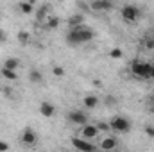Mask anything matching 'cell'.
Listing matches in <instances>:
<instances>
[{"mask_svg":"<svg viewBox=\"0 0 154 152\" xmlns=\"http://www.w3.org/2000/svg\"><path fill=\"white\" fill-rule=\"evenodd\" d=\"M149 81H154V65H152V68H151V79Z\"/></svg>","mask_w":154,"mask_h":152,"instance_id":"cell-29","label":"cell"},{"mask_svg":"<svg viewBox=\"0 0 154 152\" xmlns=\"http://www.w3.org/2000/svg\"><path fill=\"white\" fill-rule=\"evenodd\" d=\"M82 22H84L82 14H74V16L68 18V25H70V29H72V27H77V25H81Z\"/></svg>","mask_w":154,"mask_h":152,"instance_id":"cell-16","label":"cell"},{"mask_svg":"<svg viewBox=\"0 0 154 152\" xmlns=\"http://www.w3.org/2000/svg\"><path fill=\"white\" fill-rule=\"evenodd\" d=\"M39 113L43 114L45 118H52L54 114H56V108H54V104H50V102H41L39 104Z\"/></svg>","mask_w":154,"mask_h":152,"instance_id":"cell-11","label":"cell"},{"mask_svg":"<svg viewBox=\"0 0 154 152\" xmlns=\"http://www.w3.org/2000/svg\"><path fill=\"white\" fill-rule=\"evenodd\" d=\"M4 66H5V68H11V70H18V68L22 66V61H20L18 57H7V59L4 61Z\"/></svg>","mask_w":154,"mask_h":152,"instance_id":"cell-13","label":"cell"},{"mask_svg":"<svg viewBox=\"0 0 154 152\" xmlns=\"http://www.w3.org/2000/svg\"><path fill=\"white\" fill-rule=\"evenodd\" d=\"M18 9H20L23 14H32V13H34V4H31L29 0H27V2H20V4H18Z\"/></svg>","mask_w":154,"mask_h":152,"instance_id":"cell-15","label":"cell"},{"mask_svg":"<svg viewBox=\"0 0 154 152\" xmlns=\"http://www.w3.org/2000/svg\"><path fill=\"white\" fill-rule=\"evenodd\" d=\"M82 106H84V109H95V108L99 106L97 95H86V97L82 99Z\"/></svg>","mask_w":154,"mask_h":152,"instance_id":"cell-12","label":"cell"},{"mask_svg":"<svg viewBox=\"0 0 154 152\" xmlns=\"http://www.w3.org/2000/svg\"><path fill=\"white\" fill-rule=\"evenodd\" d=\"M29 2H31V4H34V2H36V0H29Z\"/></svg>","mask_w":154,"mask_h":152,"instance_id":"cell-30","label":"cell"},{"mask_svg":"<svg viewBox=\"0 0 154 152\" xmlns=\"http://www.w3.org/2000/svg\"><path fill=\"white\" fill-rule=\"evenodd\" d=\"M20 140H22V143H23V145L32 147V145H36V141H38V134H36V131H34V129L27 127V129H23V132H22Z\"/></svg>","mask_w":154,"mask_h":152,"instance_id":"cell-8","label":"cell"},{"mask_svg":"<svg viewBox=\"0 0 154 152\" xmlns=\"http://www.w3.org/2000/svg\"><path fill=\"white\" fill-rule=\"evenodd\" d=\"M113 5H115V2H111V0H93L91 2V9L97 13H108L113 9Z\"/></svg>","mask_w":154,"mask_h":152,"instance_id":"cell-9","label":"cell"},{"mask_svg":"<svg viewBox=\"0 0 154 152\" xmlns=\"http://www.w3.org/2000/svg\"><path fill=\"white\" fill-rule=\"evenodd\" d=\"M151 68H152L151 63H142V61H134L131 65V72L140 79H151Z\"/></svg>","mask_w":154,"mask_h":152,"instance_id":"cell-4","label":"cell"},{"mask_svg":"<svg viewBox=\"0 0 154 152\" xmlns=\"http://www.w3.org/2000/svg\"><path fill=\"white\" fill-rule=\"evenodd\" d=\"M70 143H72V147H74V149H77V150H82V152H93V150H97V149H99V147H97V145H93V143H91V141H88V140H86V138H82V136H81V138H72V140H70Z\"/></svg>","mask_w":154,"mask_h":152,"instance_id":"cell-6","label":"cell"},{"mask_svg":"<svg viewBox=\"0 0 154 152\" xmlns=\"http://www.w3.org/2000/svg\"><path fill=\"white\" fill-rule=\"evenodd\" d=\"M143 131H145V134H147L149 138H154V127H152V125H145V127H143Z\"/></svg>","mask_w":154,"mask_h":152,"instance_id":"cell-23","label":"cell"},{"mask_svg":"<svg viewBox=\"0 0 154 152\" xmlns=\"http://www.w3.org/2000/svg\"><path fill=\"white\" fill-rule=\"evenodd\" d=\"M116 147H118V140H116L115 136H106V138H102V141H100V145H99V149H102V150H115Z\"/></svg>","mask_w":154,"mask_h":152,"instance_id":"cell-10","label":"cell"},{"mask_svg":"<svg viewBox=\"0 0 154 152\" xmlns=\"http://www.w3.org/2000/svg\"><path fill=\"white\" fill-rule=\"evenodd\" d=\"M29 38H31V36H29V32H25V31L18 32V41H20V43H23V45H25V43H29Z\"/></svg>","mask_w":154,"mask_h":152,"instance_id":"cell-22","label":"cell"},{"mask_svg":"<svg viewBox=\"0 0 154 152\" xmlns=\"http://www.w3.org/2000/svg\"><path fill=\"white\" fill-rule=\"evenodd\" d=\"M4 150H9V143H5V141H0V152Z\"/></svg>","mask_w":154,"mask_h":152,"instance_id":"cell-26","label":"cell"},{"mask_svg":"<svg viewBox=\"0 0 154 152\" xmlns=\"http://www.w3.org/2000/svg\"><path fill=\"white\" fill-rule=\"evenodd\" d=\"M47 9H48V7H47V5H43V7L38 11V20H43V18H45V14H47Z\"/></svg>","mask_w":154,"mask_h":152,"instance_id":"cell-25","label":"cell"},{"mask_svg":"<svg viewBox=\"0 0 154 152\" xmlns=\"http://www.w3.org/2000/svg\"><path fill=\"white\" fill-rule=\"evenodd\" d=\"M143 47H145V48H154V38H145Z\"/></svg>","mask_w":154,"mask_h":152,"instance_id":"cell-24","label":"cell"},{"mask_svg":"<svg viewBox=\"0 0 154 152\" xmlns=\"http://www.w3.org/2000/svg\"><path fill=\"white\" fill-rule=\"evenodd\" d=\"M66 120L72 123V125H84V123H88V113L86 111H82V109H72V111H68L66 114Z\"/></svg>","mask_w":154,"mask_h":152,"instance_id":"cell-5","label":"cell"},{"mask_svg":"<svg viewBox=\"0 0 154 152\" xmlns=\"http://www.w3.org/2000/svg\"><path fill=\"white\" fill-rule=\"evenodd\" d=\"M29 81H31V82H36V84L41 82V81H43L41 72H39V70H31V74H29Z\"/></svg>","mask_w":154,"mask_h":152,"instance_id":"cell-17","label":"cell"},{"mask_svg":"<svg viewBox=\"0 0 154 152\" xmlns=\"http://www.w3.org/2000/svg\"><path fill=\"white\" fill-rule=\"evenodd\" d=\"M95 125L99 127V131H100V132H109V131H111V127H109V122H97Z\"/></svg>","mask_w":154,"mask_h":152,"instance_id":"cell-20","label":"cell"},{"mask_svg":"<svg viewBox=\"0 0 154 152\" xmlns=\"http://www.w3.org/2000/svg\"><path fill=\"white\" fill-rule=\"evenodd\" d=\"M7 39V34H5V31L4 29H0V41H5Z\"/></svg>","mask_w":154,"mask_h":152,"instance_id":"cell-28","label":"cell"},{"mask_svg":"<svg viewBox=\"0 0 154 152\" xmlns=\"http://www.w3.org/2000/svg\"><path fill=\"white\" fill-rule=\"evenodd\" d=\"M59 27V18L57 16H48L47 18V29H57Z\"/></svg>","mask_w":154,"mask_h":152,"instance_id":"cell-18","label":"cell"},{"mask_svg":"<svg viewBox=\"0 0 154 152\" xmlns=\"http://www.w3.org/2000/svg\"><path fill=\"white\" fill-rule=\"evenodd\" d=\"M99 134H100V131H99V127H97L95 123H84V125H81V136H82V138L93 140V138H97Z\"/></svg>","mask_w":154,"mask_h":152,"instance_id":"cell-7","label":"cell"},{"mask_svg":"<svg viewBox=\"0 0 154 152\" xmlns=\"http://www.w3.org/2000/svg\"><path fill=\"white\" fill-rule=\"evenodd\" d=\"M111 2H116V0H111Z\"/></svg>","mask_w":154,"mask_h":152,"instance_id":"cell-31","label":"cell"},{"mask_svg":"<svg viewBox=\"0 0 154 152\" xmlns=\"http://www.w3.org/2000/svg\"><path fill=\"white\" fill-rule=\"evenodd\" d=\"M52 74H54L56 77H63L65 75V68L59 66V65H56V66H52Z\"/></svg>","mask_w":154,"mask_h":152,"instance_id":"cell-21","label":"cell"},{"mask_svg":"<svg viewBox=\"0 0 154 152\" xmlns=\"http://www.w3.org/2000/svg\"><path fill=\"white\" fill-rule=\"evenodd\" d=\"M109 127H111V131L116 132V134H125V132L131 131V122H129L125 116L116 114V116H113V118L109 120Z\"/></svg>","mask_w":154,"mask_h":152,"instance_id":"cell-2","label":"cell"},{"mask_svg":"<svg viewBox=\"0 0 154 152\" xmlns=\"http://www.w3.org/2000/svg\"><path fill=\"white\" fill-rule=\"evenodd\" d=\"M106 102H108V104H115L116 99L113 97V95H108V97H106Z\"/></svg>","mask_w":154,"mask_h":152,"instance_id":"cell-27","label":"cell"},{"mask_svg":"<svg viewBox=\"0 0 154 152\" xmlns=\"http://www.w3.org/2000/svg\"><path fill=\"white\" fill-rule=\"evenodd\" d=\"M95 38V32L91 31V29H88L86 25H77V27H72L70 29V32L66 34V41L70 43V45H82V43H88V41H91V39Z\"/></svg>","mask_w":154,"mask_h":152,"instance_id":"cell-1","label":"cell"},{"mask_svg":"<svg viewBox=\"0 0 154 152\" xmlns=\"http://www.w3.org/2000/svg\"><path fill=\"white\" fill-rule=\"evenodd\" d=\"M0 74H2V77H5V81H16V79H18V74H16V70L5 68V66H2Z\"/></svg>","mask_w":154,"mask_h":152,"instance_id":"cell-14","label":"cell"},{"mask_svg":"<svg viewBox=\"0 0 154 152\" xmlns=\"http://www.w3.org/2000/svg\"><path fill=\"white\" fill-rule=\"evenodd\" d=\"M109 57H113V59H122V57H124V52H122V48H118V47L111 48V50H109Z\"/></svg>","mask_w":154,"mask_h":152,"instance_id":"cell-19","label":"cell"},{"mask_svg":"<svg viewBox=\"0 0 154 152\" xmlns=\"http://www.w3.org/2000/svg\"><path fill=\"white\" fill-rule=\"evenodd\" d=\"M140 16H142V11H140L136 5L125 4V5L122 7V18H124L127 23H136V22L140 20Z\"/></svg>","mask_w":154,"mask_h":152,"instance_id":"cell-3","label":"cell"}]
</instances>
